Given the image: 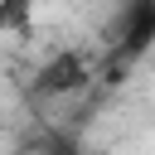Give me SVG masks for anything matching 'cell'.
<instances>
[{"instance_id":"6da1fadb","label":"cell","mask_w":155,"mask_h":155,"mask_svg":"<svg viewBox=\"0 0 155 155\" xmlns=\"http://www.w3.org/2000/svg\"><path fill=\"white\" fill-rule=\"evenodd\" d=\"M155 48V0H126L111 19V58L107 68H126Z\"/></svg>"},{"instance_id":"7a4b0ae2","label":"cell","mask_w":155,"mask_h":155,"mask_svg":"<svg viewBox=\"0 0 155 155\" xmlns=\"http://www.w3.org/2000/svg\"><path fill=\"white\" fill-rule=\"evenodd\" d=\"M87 82H92V58H87L82 48H58V53L44 58L39 73H34V92H39V97H73V92H82Z\"/></svg>"},{"instance_id":"3957f363","label":"cell","mask_w":155,"mask_h":155,"mask_svg":"<svg viewBox=\"0 0 155 155\" xmlns=\"http://www.w3.org/2000/svg\"><path fill=\"white\" fill-rule=\"evenodd\" d=\"M34 29V0H0V34H29Z\"/></svg>"},{"instance_id":"277c9868","label":"cell","mask_w":155,"mask_h":155,"mask_svg":"<svg viewBox=\"0 0 155 155\" xmlns=\"http://www.w3.org/2000/svg\"><path fill=\"white\" fill-rule=\"evenodd\" d=\"M87 155H107V150H87Z\"/></svg>"}]
</instances>
